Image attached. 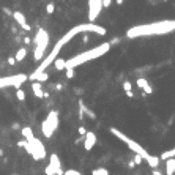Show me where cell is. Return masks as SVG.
<instances>
[{"label": "cell", "mask_w": 175, "mask_h": 175, "mask_svg": "<svg viewBox=\"0 0 175 175\" xmlns=\"http://www.w3.org/2000/svg\"><path fill=\"white\" fill-rule=\"evenodd\" d=\"M172 32H175V19H164L150 24L133 25L131 29L126 30V38L134 40V38L151 36V35H167L172 33Z\"/></svg>", "instance_id": "obj_1"}, {"label": "cell", "mask_w": 175, "mask_h": 175, "mask_svg": "<svg viewBox=\"0 0 175 175\" xmlns=\"http://www.w3.org/2000/svg\"><path fill=\"white\" fill-rule=\"evenodd\" d=\"M109 51H111V43L106 41V43H103V44L93 47V49L84 51V52L78 54V55H74V57H71L68 60H65V69H66V68H76V66H79V65H84L87 62H90V60L100 58L101 55L107 54Z\"/></svg>", "instance_id": "obj_2"}, {"label": "cell", "mask_w": 175, "mask_h": 175, "mask_svg": "<svg viewBox=\"0 0 175 175\" xmlns=\"http://www.w3.org/2000/svg\"><path fill=\"white\" fill-rule=\"evenodd\" d=\"M89 32H93V33H98V35H103L104 36L107 33V30L104 29L103 25H96L95 22H89V24H79V25H74L73 29H69L68 33H65L60 40L57 41L60 46H65V44H68V43L73 40V38L76 35H79V33H89Z\"/></svg>", "instance_id": "obj_3"}, {"label": "cell", "mask_w": 175, "mask_h": 175, "mask_svg": "<svg viewBox=\"0 0 175 175\" xmlns=\"http://www.w3.org/2000/svg\"><path fill=\"white\" fill-rule=\"evenodd\" d=\"M32 43L35 44V52H33V58L35 62H41L44 58V52L47 49V44H49V35L44 29H38L36 30V35L35 38L32 40Z\"/></svg>", "instance_id": "obj_4"}, {"label": "cell", "mask_w": 175, "mask_h": 175, "mask_svg": "<svg viewBox=\"0 0 175 175\" xmlns=\"http://www.w3.org/2000/svg\"><path fill=\"white\" fill-rule=\"evenodd\" d=\"M109 131H111V134H114L117 139L122 140L123 144H126V145H128V148H129L131 151H134V153H137V155H140L142 158H144V159H147V158L150 156V153H147V151H145V148H144V147H142L140 144H137V142L133 140V139H129L128 136H125L120 129L111 126V128H109Z\"/></svg>", "instance_id": "obj_5"}, {"label": "cell", "mask_w": 175, "mask_h": 175, "mask_svg": "<svg viewBox=\"0 0 175 175\" xmlns=\"http://www.w3.org/2000/svg\"><path fill=\"white\" fill-rule=\"evenodd\" d=\"M24 148H25V151L29 153V155L33 158L35 161H41V159H44V158L47 156L44 144H43L40 139H36L35 136H33L32 139L27 140V144H25Z\"/></svg>", "instance_id": "obj_6"}, {"label": "cell", "mask_w": 175, "mask_h": 175, "mask_svg": "<svg viewBox=\"0 0 175 175\" xmlns=\"http://www.w3.org/2000/svg\"><path fill=\"white\" fill-rule=\"evenodd\" d=\"M29 79V76L27 74H16V76H5V78H0V89H3V87H16V89H19L21 84L25 82Z\"/></svg>", "instance_id": "obj_7"}, {"label": "cell", "mask_w": 175, "mask_h": 175, "mask_svg": "<svg viewBox=\"0 0 175 175\" xmlns=\"http://www.w3.org/2000/svg\"><path fill=\"white\" fill-rule=\"evenodd\" d=\"M103 10L101 0H89V22H95Z\"/></svg>", "instance_id": "obj_8"}, {"label": "cell", "mask_w": 175, "mask_h": 175, "mask_svg": "<svg viewBox=\"0 0 175 175\" xmlns=\"http://www.w3.org/2000/svg\"><path fill=\"white\" fill-rule=\"evenodd\" d=\"M95 144H96V134L93 133V131H87L85 136H84V148H85V151H90L95 147Z\"/></svg>", "instance_id": "obj_9"}, {"label": "cell", "mask_w": 175, "mask_h": 175, "mask_svg": "<svg viewBox=\"0 0 175 175\" xmlns=\"http://www.w3.org/2000/svg\"><path fill=\"white\" fill-rule=\"evenodd\" d=\"M13 18H14V21L18 22L19 25H21V29L22 30H27V32H30L32 30V27L29 25V22H27V19H25V16L21 13V11H13Z\"/></svg>", "instance_id": "obj_10"}, {"label": "cell", "mask_w": 175, "mask_h": 175, "mask_svg": "<svg viewBox=\"0 0 175 175\" xmlns=\"http://www.w3.org/2000/svg\"><path fill=\"white\" fill-rule=\"evenodd\" d=\"M136 84H137V87L144 92V93H147V95H150V93H153V89H151V85L148 84V80H147L145 78H139L137 80H136Z\"/></svg>", "instance_id": "obj_11"}, {"label": "cell", "mask_w": 175, "mask_h": 175, "mask_svg": "<svg viewBox=\"0 0 175 175\" xmlns=\"http://www.w3.org/2000/svg\"><path fill=\"white\" fill-rule=\"evenodd\" d=\"M49 164H52L54 167L57 169V175H63V171H62V162H60V158L57 153H52L49 156Z\"/></svg>", "instance_id": "obj_12"}, {"label": "cell", "mask_w": 175, "mask_h": 175, "mask_svg": "<svg viewBox=\"0 0 175 175\" xmlns=\"http://www.w3.org/2000/svg\"><path fill=\"white\" fill-rule=\"evenodd\" d=\"M44 120H46L49 125H51L54 129L58 128V112H57V111H51V112L47 114V117H46Z\"/></svg>", "instance_id": "obj_13"}, {"label": "cell", "mask_w": 175, "mask_h": 175, "mask_svg": "<svg viewBox=\"0 0 175 175\" xmlns=\"http://www.w3.org/2000/svg\"><path fill=\"white\" fill-rule=\"evenodd\" d=\"M32 92H33V95L36 98H41L44 96V92H43V87H41V82H38V80H33V84H32Z\"/></svg>", "instance_id": "obj_14"}, {"label": "cell", "mask_w": 175, "mask_h": 175, "mask_svg": "<svg viewBox=\"0 0 175 175\" xmlns=\"http://www.w3.org/2000/svg\"><path fill=\"white\" fill-rule=\"evenodd\" d=\"M166 161V175H174L175 174V158H169Z\"/></svg>", "instance_id": "obj_15"}, {"label": "cell", "mask_w": 175, "mask_h": 175, "mask_svg": "<svg viewBox=\"0 0 175 175\" xmlns=\"http://www.w3.org/2000/svg\"><path fill=\"white\" fill-rule=\"evenodd\" d=\"M27 49L25 47H19L18 51H16V55H14V58H16V62H22V60L27 57Z\"/></svg>", "instance_id": "obj_16"}, {"label": "cell", "mask_w": 175, "mask_h": 175, "mask_svg": "<svg viewBox=\"0 0 175 175\" xmlns=\"http://www.w3.org/2000/svg\"><path fill=\"white\" fill-rule=\"evenodd\" d=\"M145 161L148 162V166H150L151 169H156L158 166H159V161H161V159H159V158H158V156H151V155H150V156L147 158Z\"/></svg>", "instance_id": "obj_17"}, {"label": "cell", "mask_w": 175, "mask_h": 175, "mask_svg": "<svg viewBox=\"0 0 175 175\" xmlns=\"http://www.w3.org/2000/svg\"><path fill=\"white\" fill-rule=\"evenodd\" d=\"M21 133H22V136L25 137V140H29V139H32L33 137V129H32V126H24L22 129H21Z\"/></svg>", "instance_id": "obj_18"}, {"label": "cell", "mask_w": 175, "mask_h": 175, "mask_svg": "<svg viewBox=\"0 0 175 175\" xmlns=\"http://www.w3.org/2000/svg\"><path fill=\"white\" fill-rule=\"evenodd\" d=\"M54 66H55L57 71H63V69H65V60L57 57L55 60H54Z\"/></svg>", "instance_id": "obj_19"}, {"label": "cell", "mask_w": 175, "mask_h": 175, "mask_svg": "<svg viewBox=\"0 0 175 175\" xmlns=\"http://www.w3.org/2000/svg\"><path fill=\"white\" fill-rule=\"evenodd\" d=\"M169 158H175V148L172 150H167V151H162L159 159H169Z\"/></svg>", "instance_id": "obj_20"}, {"label": "cell", "mask_w": 175, "mask_h": 175, "mask_svg": "<svg viewBox=\"0 0 175 175\" xmlns=\"http://www.w3.org/2000/svg\"><path fill=\"white\" fill-rule=\"evenodd\" d=\"M49 79V74H47V71H43V73H40L38 76H35V79L33 80H38V82H46ZM32 80V82H33Z\"/></svg>", "instance_id": "obj_21"}, {"label": "cell", "mask_w": 175, "mask_h": 175, "mask_svg": "<svg viewBox=\"0 0 175 175\" xmlns=\"http://www.w3.org/2000/svg\"><path fill=\"white\" fill-rule=\"evenodd\" d=\"M92 175H109V171L104 167H98V169H93L92 171Z\"/></svg>", "instance_id": "obj_22"}, {"label": "cell", "mask_w": 175, "mask_h": 175, "mask_svg": "<svg viewBox=\"0 0 175 175\" xmlns=\"http://www.w3.org/2000/svg\"><path fill=\"white\" fill-rule=\"evenodd\" d=\"M44 174L46 175H57V169L52 166V164H47L46 169H44Z\"/></svg>", "instance_id": "obj_23"}, {"label": "cell", "mask_w": 175, "mask_h": 175, "mask_svg": "<svg viewBox=\"0 0 175 175\" xmlns=\"http://www.w3.org/2000/svg\"><path fill=\"white\" fill-rule=\"evenodd\" d=\"M16 98H18V101H25V92L21 87L16 90Z\"/></svg>", "instance_id": "obj_24"}, {"label": "cell", "mask_w": 175, "mask_h": 175, "mask_svg": "<svg viewBox=\"0 0 175 175\" xmlns=\"http://www.w3.org/2000/svg\"><path fill=\"white\" fill-rule=\"evenodd\" d=\"M84 112H85L84 101H82V100H79V118H84Z\"/></svg>", "instance_id": "obj_25"}, {"label": "cell", "mask_w": 175, "mask_h": 175, "mask_svg": "<svg viewBox=\"0 0 175 175\" xmlns=\"http://www.w3.org/2000/svg\"><path fill=\"white\" fill-rule=\"evenodd\" d=\"M54 11H55V5H54L52 2L47 3V5H46V13H47V14H52Z\"/></svg>", "instance_id": "obj_26"}, {"label": "cell", "mask_w": 175, "mask_h": 175, "mask_svg": "<svg viewBox=\"0 0 175 175\" xmlns=\"http://www.w3.org/2000/svg\"><path fill=\"white\" fill-rule=\"evenodd\" d=\"M65 76H66L68 79H73L74 78V68H66L65 69Z\"/></svg>", "instance_id": "obj_27"}, {"label": "cell", "mask_w": 175, "mask_h": 175, "mask_svg": "<svg viewBox=\"0 0 175 175\" xmlns=\"http://www.w3.org/2000/svg\"><path fill=\"white\" fill-rule=\"evenodd\" d=\"M63 175H82L79 171H76V169H68V171H65Z\"/></svg>", "instance_id": "obj_28"}, {"label": "cell", "mask_w": 175, "mask_h": 175, "mask_svg": "<svg viewBox=\"0 0 175 175\" xmlns=\"http://www.w3.org/2000/svg\"><path fill=\"white\" fill-rule=\"evenodd\" d=\"M123 90H125V92L133 90V85H131V82H129V80H125V82H123Z\"/></svg>", "instance_id": "obj_29"}, {"label": "cell", "mask_w": 175, "mask_h": 175, "mask_svg": "<svg viewBox=\"0 0 175 175\" xmlns=\"http://www.w3.org/2000/svg\"><path fill=\"white\" fill-rule=\"evenodd\" d=\"M142 161H144V158L136 153V156H134V164H136V166H139V164H142Z\"/></svg>", "instance_id": "obj_30"}, {"label": "cell", "mask_w": 175, "mask_h": 175, "mask_svg": "<svg viewBox=\"0 0 175 175\" xmlns=\"http://www.w3.org/2000/svg\"><path fill=\"white\" fill-rule=\"evenodd\" d=\"M85 114H87V115H89L92 120H95V118H96V115L93 114V111H90V109H87V107H85Z\"/></svg>", "instance_id": "obj_31"}, {"label": "cell", "mask_w": 175, "mask_h": 175, "mask_svg": "<svg viewBox=\"0 0 175 175\" xmlns=\"http://www.w3.org/2000/svg\"><path fill=\"white\" fill-rule=\"evenodd\" d=\"M103 2V8H109L112 5V0H101Z\"/></svg>", "instance_id": "obj_32"}, {"label": "cell", "mask_w": 175, "mask_h": 175, "mask_svg": "<svg viewBox=\"0 0 175 175\" xmlns=\"http://www.w3.org/2000/svg\"><path fill=\"white\" fill-rule=\"evenodd\" d=\"M22 41H24V44H25V46H29V44H32V38H30V36H25V38H24V40H22Z\"/></svg>", "instance_id": "obj_33"}, {"label": "cell", "mask_w": 175, "mask_h": 175, "mask_svg": "<svg viewBox=\"0 0 175 175\" xmlns=\"http://www.w3.org/2000/svg\"><path fill=\"white\" fill-rule=\"evenodd\" d=\"M16 63H18V62H16V58H14V57H10V58H8V65H11V66H14Z\"/></svg>", "instance_id": "obj_34"}, {"label": "cell", "mask_w": 175, "mask_h": 175, "mask_svg": "<svg viewBox=\"0 0 175 175\" xmlns=\"http://www.w3.org/2000/svg\"><path fill=\"white\" fill-rule=\"evenodd\" d=\"M78 131H79V134H80V136H85V133H87V129H85L84 126H79V129H78Z\"/></svg>", "instance_id": "obj_35"}, {"label": "cell", "mask_w": 175, "mask_h": 175, "mask_svg": "<svg viewBox=\"0 0 175 175\" xmlns=\"http://www.w3.org/2000/svg\"><path fill=\"white\" fill-rule=\"evenodd\" d=\"M109 43H111V46H112V44H118V43H120V40H118V38H112V40L109 41Z\"/></svg>", "instance_id": "obj_36"}, {"label": "cell", "mask_w": 175, "mask_h": 175, "mask_svg": "<svg viewBox=\"0 0 175 175\" xmlns=\"http://www.w3.org/2000/svg\"><path fill=\"white\" fill-rule=\"evenodd\" d=\"M126 93V96L128 98H134V93H133V90H128V92H125Z\"/></svg>", "instance_id": "obj_37"}, {"label": "cell", "mask_w": 175, "mask_h": 175, "mask_svg": "<svg viewBox=\"0 0 175 175\" xmlns=\"http://www.w3.org/2000/svg\"><path fill=\"white\" fill-rule=\"evenodd\" d=\"M25 144H27V140H25V139H24V140H19V142H18V145H19V147H25Z\"/></svg>", "instance_id": "obj_38"}, {"label": "cell", "mask_w": 175, "mask_h": 175, "mask_svg": "<svg viewBox=\"0 0 175 175\" xmlns=\"http://www.w3.org/2000/svg\"><path fill=\"white\" fill-rule=\"evenodd\" d=\"M2 10H3V11H5V13H7V14H13V11H10V10H8L7 7H3Z\"/></svg>", "instance_id": "obj_39"}, {"label": "cell", "mask_w": 175, "mask_h": 175, "mask_svg": "<svg viewBox=\"0 0 175 175\" xmlns=\"http://www.w3.org/2000/svg\"><path fill=\"white\" fill-rule=\"evenodd\" d=\"M82 41H84V43H89V36L84 35V36H82Z\"/></svg>", "instance_id": "obj_40"}, {"label": "cell", "mask_w": 175, "mask_h": 175, "mask_svg": "<svg viewBox=\"0 0 175 175\" xmlns=\"http://www.w3.org/2000/svg\"><path fill=\"white\" fill-rule=\"evenodd\" d=\"M153 175H162L159 171H156V169H153Z\"/></svg>", "instance_id": "obj_41"}, {"label": "cell", "mask_w": 175, "mask_h": 175, "mask_svg": "<svg viewBox=\"0 0 175 175\" xmlns=\"http://www.w3.org/2000/svg\"><path fill=\"white\" fill-rule=\"evenodd\" d=\"M55 90H62V84H57L55 85Z\"/></svg>", "instance_id": "obj_42"}, {"label": "cell", "mask_w": 175, "mask_h": 175, "mask_svg": "<svg viewBox=\"0 0 175 175\" xmlns=\"http://www.w3.org/2000/svg\"><path fill=\"white\" fill-rule=\"evenodd\" d=\"M115 2H117V5H123L125 0H115Z\"/></svg>", "instance_id": "obj_43"}, {"label": "cell", "mask_w": 175, "mask_h": 175, "mask_svg": "<svg viewBox=\"0 0 175 175\" xmlns=\"http://www.w3.org/2000/svg\"><path fill=\"white\" fill-rule=\"evenodd\" d=\"M0 156H3V150L2 148H0Z\"/></svg>", "instance_id": "obj_44"}, {"label": "cell", "mask_w": 175, "mask_h": 175, "mask_svg": "<svg viewBox=\"0 0 175 175\" xmlns=\"http://www.w3.org/2000/svg\"><path fill=\"white\" fill-rule=\"evenodd\" d=\"M13 175H16V174H13Z\"/></svg>", "instance_id": "obj_45"}]
</instances>
